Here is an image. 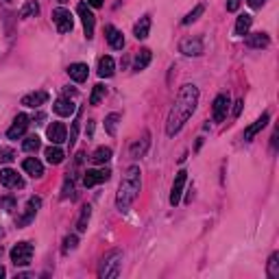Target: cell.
<instances>
[{"mask_svg":"<svg viewBox=\"0 0 279 279\" xmlns=\"http://www.w3.org/2000/svg\"><path fill=\"white\" fill-rule=\"evenodd\" d=\"M46 135L48 140L53 144H63V142H68V133H66V124L63 122H53L46 129Z\"/></svg>","mask_w":279,"mask_h":279,"instance_id":"cell-11","label":"cell"},{"mask_svg":"<svg viewBox=\"0 0 279 279\" xmlns=\"http://www.w3.org/2000/svg\"><path fill=\"white\" fill-rule=\"evenodd\" d=\"M242 0H227V11H238Z\"/></svg>","mask_w":279,"mask_h":279,"instance_id":"cell-41","label":"cell"},{"mask_svg":"<svg viewBox=\"0 0 279 279\" xmlns=\"http://www.w3.org/2000/svg\"><path fill=\"white\" fill-rule=\"evenodd\" d=\"M105 37H107V42H109L111 48H116V50L124 48V37H122V33H120L116 27L107 24V27H105Z\"/></svg>","mask_w":279,"mask_h":279,"instance_id":"cell-13","label":"cell"},{"mask_svg":"<svg viewBox=\"0 0 279 279\" xmlns=\"http://www.w3.org/2000/svg\"><path fill=\"white\" fill-rule=\"evenodd\" d=\"M268 120H270V116H268V113H262V118H257V120H255V122H253L251 126H246V131H244V142H251V140L255 137L257 133L262 131L266 124H268Z\"/></svg>","mask_w":279,"mask_h":279,"instance_id":"cell-14","label":"cell"},{"mask_svg":"<svg viewBox=\"0 0 279 279\" xmlns=\"http://www.w3.org/2000/svg\"><path fill=\"white\" fill-rule=\"evenodd\" d=\"M77 14L81 16V22H83L85 37H87V40H92V37H94V24H96V16L92 14V9H90V5H87V3H79Z\"/></svg>","mask_w":279,"mask_h":279,"instance_id":"cell-5","label":"cell"},{"mask_svg":"<svg viewBox=\"0 0 279 279\" xmlns=\"http://www.w3.org/2000/svg\"><path fill=\"white\" fill-rule=\"evenodd\" d=\"M105 85L103 83H98V85H94V90H92V96H90V105H98L100 100L105 98Z\"/></svg>","mask_w":279,"mask_h":279,"instance_id":"cell-34","label":"cell"},{"mask_svg":"<svg viewBox=\"0 0 279 279\" xmlns=\"http://www.w3.org/2000/svg\"><path fill=\"white\" fill-rule=\"evenodd\" d=\"M0 238H3V229H0Z\"/></svg>","mask_w":279,"mask_h":279,"instance_id":"cell-48","label":"cell"},{"mask_svg":"<svg viewBox=\"0 0 279 279\" xmlns=\"http://www.w3.org/2000/svg\"><path fill=\"white\" fill-rule=\"evenodd\" d=\"M16 205H18L16 196H3L0 199V209H5V212H14Z\"/></svg>","mask_w":279,"mask_h":279,"instance_id":"cell-36","label":"cell"},{"mask_svg":"<svg viewBox=\"0 0 279 279\" xmlns=\"http://www.w3.org/2000/svg\"><path fill=\"white\" fill-rule=\"evenodd\" d=\"M246 3H249V7L251 9H259L264 5V0H246Z\"/></svg>","mask_w":279,"mask_h":279,"instance_id":"cell-42","label":"cell"},{"mask_svg":"<svg viewBox=\"0 0 279 279\" xmlns=\"http://www.w3.org/2000/svg\"><path fill=\"white\" fill-rule=\"evenodd\" d=\"M40 147H42V142H40V137H37V135H29L22 142V149L27 151V153H37V151H40Z\"/></svg>","mask_w":279,"mask_h":279,"instance_id":"cell-29","label":"cell"},{"mask_svg":"<svg viewBox=\"0 0 279 279\" xmlns=\"http://www.w3.org/2000/svg\"><path fill=\"white\" fill-rule=\"evenodd\" d=\"M46 100H48V92H33V94H27V96L22 98V105L35 109V107H42Z\"/></svg>","mask_w":279,"mask_h":279,"instance_id":"cell-21","label":"cell"},{"mask_svg":"<svg viewBox=\"0 0 279 279\" xmlns=\"http://www.w3.org/2000/svg\"><path fill=\"white\" fill-rule=\"evenodd\" d=\"M120 120V113H109V116L105 118V131L109 133V135H116V124Z\"/></svg>","mask_w":279,"mask_h":279,"instance_id":"cell-33","label":"cell"},{"mask_svg":"<svg viewBox=\"0 0 279 279\" xmlns=\"http://www.w3.org/2000/svg\"><path fill=\"white\" fill-rule=\"evenodd\" d=\"M109 160H111V149L109 147H98L96 151H94V155H92V162L98 164V166H100V164H107Z\"/></svg>","mask_w":279,"mask_h":279,"instance_id":"cell-27","label":"cell"},{"mask_svg":"<svg viewBox=\"0 0 279 279\" xmlns=\"http://www.w3.org/2000/svg\"><path fill=\"white\" fill-rule=\"evenodd\" d=\"M242 105H244V100H238V103H236V107H233V116H240V111H242Z\"/></svg>","mask_w":279,"mask_h":279,"instance_id":"cell-43","label":"cell"},{"mask_svg":"<svg viewBox=\"0 0 279 279\" xmlns=\"http://www.w3.org/2000/svg\"><path fill=\"white\" fill-rule=\"evenodd\" d=\"M149 33H151V16H144V18H140V22H135L133 35H135L137 40H147Z\"/></svg>","mask_w":279,"mask_h":279,"instance_id":"cell-22","label":"cell"},{"mask_svg":"<svg viewBox=\"0 0 279 279\" xmlns=\"http://www.w3.org/2000/svg\"><path fill=\"white\" fill-rule=\"evenodd\" d=\"M40 205H42V199H40V196H33V199H31L29 201V205H27V212H24V216L20 218V220H18V225H29L31 223V220H33L35 218V214H37V209H40Z\"/></svg>","mask_w":279,"mask_h":279,"instance_id":"cell-18","label":"cell"},{"mask_svg":"<svg viewBox=\"0 0 279 279\" xmlns=\"http://www.w3.org/2000/svg\"><path fill=\"white\" fill-rule=\"evenodd\" d=\"M179 50L183 55H190V57H196L203 53V42L199 40V37H194V40H183L179 44Z\"/></svg>","mask_w":279,"mask_h":279,"instance_id":"cell-16","label":"cell"},{"mask_svg":"<svg viewBox=\"0 0 279 279\" xmlns=\"http://www.w3.org/2000/svg\"><path fill=\"white\" fill-rule=\"evenodd\" d=\"M27 126H29V116H24V113H18V118L14 120V124H11L9 131H7V137L9 140L22 137L24 133H27Z\"/></svg>","mask_w":279,"mask_h":279,"instance_id":"cell-10","label":"cell"},{"mask_svg":"<svg viewBox=\"0 0 279 279\" xmlns=\"http://www.w3.org/2000/svg\"><path fill=\"white\" fill-rule=\"evenodd\" d=\"M92 133H94V122L87 124V135H92Z\"/></svg>","mask_w":279,"mask_h":279,"instance_id":"cell-45","label":"cell"},{"mask_svg":"<svg viewBox=\"0 0 279 279\" xmlns=\"http://www.w3.org/2000/svg\"><path fill=\"white\" fill-rule=\"evenodd\" d=\"M151 59H153V53H151L149 48H142L135 57V61H133V70L135 72H142V70H147V66L151 63Z\"/></svg>","mask_w":279,"mask_h":279,"instance_id":"cell-23","label":"cell"},{"mask_svg":"<svg viewBox=\"0 0 279 279\" xmlns=\"http://www.w3.org/2000/svg\"><path fill=\"white\" fill-rule=\"evenodd\" d=\"M44 155H46V162H48V164H53V166L61 164V162H63V157H66V155H63V151H61L59 147H57V144H55V147H48L46 151H44Z\"/></svg>","mask_w":279,"mask_h":279,"instance_id":"cell-26","label":"cell"},{"mask_svg":"<svg viewBox=\"0 0 279 279\" xmlns=\"http://www.w3.org/2000/svg\"><path fill=\"white\" fill-rule=\"evenodd\" d=\"M53 109H55V113H59V116H72L74 111H77V105L72 103L70 98H57L55 100V105H53Z\"/></svg>","mask_w":279,"mask_h":279,"instance_id":"cell-20","label":"cell"},{"mask_svg":"<svg viewBox=\"0 0 279 279\" xmlns=\"http://www.w3.org/2000/svg\"><path fill=\"white\" fill-rule=\"evenodd\" d=\"M5 277V268H3V266H0V279H3Z\"/></svg>","mask_w":279,"mask_h":279,"instance_id":"cell-46","label":"cell"},{"mask_svg":"<svg viewBox=\"0 0 279 279\" xmlns=\"http://www.w3.org/2000/svg\"><path fill=\"white\" fill-rule=\"evenodd\" d=\"M229 105H231V100H229V96H227V94H218V96L214 98V107H212V118H214V122H223V120L227 118Z\"/></svg>","mask_w":279,"mask_h":279,"instance_id":"cell-7","label":"cell"},{"mask_svg":"<svg viewBox=\"0 0 279 279\" xmlns=\"http://www.w3.org/2000/svg\"><path fill=\"white\" fill-rule=\"evenodd\" d=\"M251 24H253V18H251L249 14L238 16V20H236V29H233V33H236V35H246V33H249V29H251Z\"/></svg>","mask_w":279,"mask_h":279,"instance_id":"cell-25","label":"cell"},{"mask_svg":"<svg viewBox=\"0 0 279 279\" xmlns=\"http://www.w3.org/2000/svg\"><path fill=\"white\" fill-rule=\"evenodd\" d=\"M53 22H55V27L59 33H70V31L74 29V20H72V14H70L68 9H55L53 11Z\"/></svg>","mask_w":279,"mask_h":279,"instance_id":"cell-6","label":"cell"},{"mask_svg":"<svg viewBox=\"0 0 279 279\" xmlns=\"http://www.w3.org/2000/svg\"><path fill=\"white\" fill-rule=\"evenodd\" d=\"M109 170L103 168V170H85V177H83V186L85 188H94L98 186V183H105L109 179Z\"/></svg>","mask_w":279,"mask_h":279,"instance_id":"cell-9","label":"cell"},{"mask_svg":"<svg viewBox=\"0 0 279 279\" xmlns=\"http://www.w3.org/2000/svg\"><path fill=\"white\" fill-rule=\"evenodd\" d=\"M0 183H3L5 188H22V186H24L22 177L18 175L16 170H11V168L0 170Z\"/></svg>","mask_w":279,"mask_h":279,"instance_id":"cell-12","label":"cell"},{"mask_svg":"<svg viewBox=\"0 0 279 279\" xmlns=\"http://www.w3.org/2000/svg\"><path fill=\"white\" fill-rule=\"evenodd\" d=\"M33 244L31 242H18L14 249H11V262L16 266H29L31 264V257H33Z\"/></svg>","mask_w":279,"mask_h":279,"instance_id":"cell-4","label":"cell"},{"mask_svg":"<svg viewBox=\"0 0 279 279\" xmlns=\"http://www.w3.org/2000/svg\"><path fill=\"white\" fill-rule=\"evenodd\" d=\"M120 266H122V253H120V251L107 253V255L103 257V262H100L98 277H103V279L118 277L120 275Z\"/></svg>","mask_w":279,"mask_h":279,"instance_id":"cell-3","label":"cell"},{"mask_svg":"<svg viewBox=\"0 0 279 279\" xmlns=\"http://www.w3.org/2000/svg\"><path fill=\"white\" fill-rule=\"evenodd\" d=\"M147 149H149V135L142 140V142H135L131 147V157H142L144 153H147Z\"/></svg>","mask_w":279,"mask_h":279,"instance_id":"cell-32","label":"cell"},{"mask_svg":"<svg viewBox=\"0 0 279 279\" xmlns=\"http://www.w3.org/2000/svg\"><path fill=\"white\" fill-rule=\"evenodd\" d=\"M81 118V116H79ZM74 120V122H72V131H70V140H68V142H70V149H72L74 147V142H77V133H79V122H81V120Z\"/></svg>","mask_w":279,"mask_h":279,"instance_id":"cell-40","label":"cell"},{"mask_svg":"<svg viewBox=\"0 0 279 279\" xmlns=\"http://www.w3.org/2000/svg\"><path fill=\"white\" fill-rule=\"evenodd\" d=\"M90 216H92V207H90V205L81 207V216H79V220H77V233H83V231L87 229Z\"/></svg>","mask_w":279,"mask_h":279,"instance_id":"cell-28","label":"cell"},{"mask_svg":"<svg viewBox=\"0 0 279 279\" xmlns=\"http://www.w3.org/2000/svg\"><path fill=\"white\" fill-rule=\"evenodd\" d=\"M68 74H70V79H72V81L83 83V81H87L90 68H87V63H72V66L68 68Z\"/></svg>","mask_w":279,"mask_h":279,"instance_id":"cell-17","label":"cell"},{"mask_svg":"<svg viewBox=\"0 0 279 279\" xmlns=\"http://www.w3.org/2000/svg\"><path fill=\"white\" fill-rule=\"evenodd\" d=\"M74 199V186H72V181L70 179H66L63 181V192H61V199Z\"/></svg>","mask_w":279,"mask_h":279,"instance_id":"cell-39","label":"cell"},{"mask_svg":"<svg viewBox=\"0 0 279 279\" xmlns=\"http://www.w3.org/2000/svg\"><path fill=\"white\" fill-rule=\"evenodd\" d=\"M268 277L270 279H279V253H272L268 257Z\"/></svg>","mask_w":279,"mask_h":279,"instance_id":"cell-30","label":"cell"},{"mask_svg":"<svg viewBox=\"0 0 279 279\" xmlns=\"http://www.w3.org/2000/svg\"><path fill=\"white\" fill-rule=\"evenodd\" d=\"M57 3H61V5H66V3H68V0H57Z\"/></svg>","mask_w":279,"mask_h":279,"instance_id":"cell-47","label":"cell"},{"mask_svg":"<svg viewBox=\"0 0 279 279\" xmlns=\"http://www.w3.org/2000/svg\"><path fill=\"white\" fill-rule=\"evenodd\" d=\"M77 244H79V238L77 236H68L66 240H63V249H61L63 255H68L72 249H77Z\"/></svg>","mask_w":279,"mask_h":279,"instance_id":"cell-37","label":"cell"},{"mask_svg":"<svg viewBox=\"0 0 279 279\" xmlns=\"http://www.w3.org/2000/svg\"><path fill=\"white\" fill-rule=\"evenodd\" d=\"M196 105H199V87L192 83L183 85L175 98V105L170 107V113L166 120V135L173 137L183 129V124L196 111Z\"/></svg>","mask_w":279,"mask_h":279,"instance_id":"cell-1","label":"cell"},{"mask_svg":"<svg viewBox=\"0 0 279 279\" xmlns=\"http://www.w3.org/2000/svg\"><path fill=\"white\" fill-rule=\"evenodd\" d=\"M140 175L142 173H140L137 166H129L124 170L122 181H120V186H118V196H116V205L120 212H126V209L133 205V201L137 199L140 188H142V177Z\"/></svg>","mask_w":279,"mask_h":279,"instance_id":"cell-2","label":"cell"},{"mask_svg":"<svg viewBox=\"0 0 279 279\" xmlns=\"http://www.w3.org/2000/svg\"><path fill=\"white\" fill-rule=\"evenodd\" d=\"M37 14H40V5H37L35 0H29V3L22 7V11H20V18H33Z\"/></svg>","mask_w":279,"mask_h":279,"instance_id":"cell-31","label":"cell"},{"mask_svg":"<svg viewBox=\"0 0 279 279\" xmlns=\"http://www.w3.org/2000/svg\"><path fill=\"white\" fill-rule=\"evenodd\" d=\"M203 11H205V7H203V5H196V7L192 9V11H190V14L186 16V18H183V24H192L194 20H199V16H203Z\"/></svg>","mask_w":279,"mask_h":279,"instance_id":"cell-35","label":"cell"},{"mask_svg":"<svg viewBox=\"0 0 279 279\" xmlns=\"http://www.w3.org/2000/svg\"><path fill=\"white\" fill-rule=\"evenodd\" d=\"M22 168H24V173H29L33 179H42L44 177V166H42L40 160H35V157H27L22 164Z\"/></svg>","mask_w":279,"mask_h":279,"instance_id":"cell-15","label":"cell"},{"mask_svg":"<svg viewBox=\"0 0 279 279\" xmlns=\"http://www.w3.org/2000/svg\"><path fill=\"white\" fill-rule=\"evenodd\" d=\"M186 181H188V173L186 170H179L177 177H175V181H173V190H170V205H179Z\"/></svg>","mask_w":279,"mask_h":279,"instance_id":"cell-8","label":"cell"},{"mask_svg":"<svg viewBox=\"0 0 279 279\" xmlns=\"http://www.w3.org/2000/svg\"><path fill=\"white\" fill-rule=\"evenodd\" d=\"M14 160H16V153H14V151H11L9 147H3V149H0V162H3V164H11Z\"/></svg>","mask_w":279,"mask_h":279,"instance_id":"cell-38","label":"cell"},{"mask_svg":"<svg viewBox=\"0 0 279 279\" xmlns=\"http://www.w3.org/2000/svg\"><path fill=\"white\" fill-rule=\"evenodd\" d=\"M244 44L249 48H266L270 44V37L266 35V33H246V37H244Z\"/></svg>","mask_w":279,"mask_h":279,"instance_id":"cell-19","label":"cell"},{"mask_svg":"<svg viewBox=\"0 0 279 279\" xmlns=\"http://www.w3.org/2000/svg\"><path fill=\"white\" fill-rule=\"evenodd\" d=\"M87 5H90V7H103V0H87Z\"/></svg>","mask_w":279,"mask_h":279,"instance_id":"cell-44","label":"cell"},{"mask_svg":"<svg viewBox=\"0 0 279 279\" xmlns=\"http://www.w3.org/2000/svg\"><path fill=\"white\" fill-rule=\"evenodd\" d=\"M113 68H116V63H113V59L109 55L107 57H100V61H98V77L100 79H109L113 77Z\"/></svg>","mask_w":279,"mask_h":279,"instance_id":"cell-24","label":"cell"}]
</instances>
